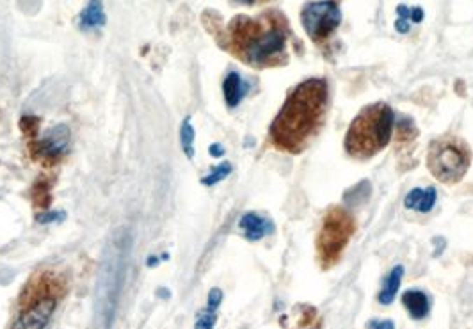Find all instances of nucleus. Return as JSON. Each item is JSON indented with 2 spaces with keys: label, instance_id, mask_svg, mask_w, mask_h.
Segmentation results:
<instances>
[{
  "label": "nucleus",
  "instance_id": "obj_24",
  "mask_svg": "<svg viewBox=\"0 0 473 329\" xmlns=\"http://www.w3.org/2000/svg\"><path fill=\"white\" fill-rule=\"evenodd\" d=\"M411 29V24L409 20H404V18H397L395 22V31L399 32V34H407Z\"/></svg>",
  "mask_w": 473,
  "mask_h": 329
},
{
  "label": "nucleus",
  "instance_id": "obj_22",
  "mask_svg": "<svg viewBox=\"0 0 473 329\" xmlns=\"http://www.w3.org/2000/svg\"><path fill=\"white\" fill-rule=\"evenodd\" d=\"M368 329H395V322L390 319H383V321H370L368 322Z\"/></svg>",
  "mask_w": 473,
  "mask_h": 329
},
{
  "label": "nucleus",
  "instance_id": "obj_6",
  "mask_svg": "<svg viewBox=\"0 0 473 329\" xmlns=\"http://www.w3.org/2000/svg\"><path fill=\"white\" fill-rule=\"evenodd\" d=\"M301 24L313 43H326L342 24L340 6L337 0L308 2L301 11Z\"/></svg>",
  "mask_w": 473,
  "mask_h": 329
},
{
  "label": "nucleus",
  "instance_id": "obj_18",
  "mask_svg": "<svg viewBox=\"0 0 473 329\" xmlns=\"http://www.w3.org/2000/svg\"><path fill=\"white\" fill-rule=\"evenodd\" d=\"M215 322H217V314L215 312H208L205 309L203 314L198 315L194 322V329H214Z\"/></svg>",
  "mask_w": 473,
  "mask_h": 329
},
{
  "label": "nucleus",
  "instance_id": "obj_17",
  "mask_svg": "<svg viewBox=\"0 0 473 329\" xmlns=\"http://www.w3.org/2000/svg\"><path fill=\"white\" fill-rule=\"evenodd\" d=\"M436 200H438V191H436V187L429 185V187L423 189L422 200H420V203H419V207H416V210H419L420 214H427V212H430V210H432V208H435Z\"/></svg>",
  "mask_w": 473,
  "mask_h": 329
},
{
  "label": "nucleus",
  "instance_id": "obj_9",
  "mask_svg": "<svg viewBox=\"0 0 473 329\" xmlns=\"http://www.w3.org/2000/svg\"><path fill=\"white\" fill-rule=\"evenodd\" d=\"M240 230L244 231V237L251 242H256V240H262L267 233H272L274 226L269 219H263L262 216L254 214V212H247L240 217L239 221Z\"/></svg>",
  "mask_w": 473,
  "mask_h": 329
},
{
  "label": "nucleus",
  "instance_id": "obj_10",
  "mask_svg": "<svg viewBox=\"0 0 473 329\" xmlns=\"http://www.w3.org/2000/svg\"><path fill=\"white\" fill-rule=\"evenodd\" d=\"M402 305L413 321H423L430 314V299L423 290H406L402 294Z\"/></svg>",
  "mask_w": 473,
  "mask_h": 329
},
{
  "label": "nucleus",
  "instance_id": "obj_19",
  "mask_svg": "<svg viewBox=\"0 0 473 329\" xmlns=\"http://www.w3.org/2000/svg\"><path fill=\"white\" fill-rule=\"evenodd\" d=\"M422 194H423V189H420V187L411 189V191L406 194V198H404V207L409 208V210H416L420 200H422Z\"/></svg>",
  "mask_w": 473,
  "mask_h": 329
},
{
  "label": "nucleus",
  "instance_id": "obj_7",
  "mask_svg": "<svg viewBox=\"0 0 473 329\" xmlns=\"http://www.w3.org/2000/svg\"><path fill=\"white\" fill-rule=\"evenodd\" d=\"M55 308H57V299L54 295H41L29 308L20 312L13 329H45Z\"/></svg>",
  "mask_w": 473,
  "mask_h": 329
},
{
  "label": "nucleus",
  "instance_id": "obj_14",
  "mask_svg": "<svg viewBox=\"0 0 473 329\" xmlns=\"http://www.w3.org/2000/svg\"><path fill=\"white\" fill-rule=\"evenodd\" d=\"M372 196V184L370 180H360L352 187H349L344 192V203L347 208L363 207Z\"/></svg>",
  "mask_w": 473,
  "mask_h": 329
},
{
  "label": "nucleus",
  "instance_id": "obj_27",
  "mask_svg": "<svg viewBox=\"0 0 473 329\" xmlns=\"http://www.w3.org/2000/svg\"><path fill=\"white\" fill-rule=\"evenodd\" d=\"M435 242L438 244V247H436V256H438L439 253H442V249H443V247H445V240H442V239H435Z\"/></svg>",
  "mask_w": 473,
  "mask_h": 329
},
{
  "label": "nucleus",
  "instance_id": "obj_15",
  "mask_svg": "<svg viewBox=\"0 0 473 329\" xmlns=\"http://www.w3.org/2000/svg\"><path fill=\"white\" fill-rule=\"evenodd\" d=\"M194 139H196L194 126H192L191 119L185 118L180 126V142L182 148H184V153L187 155V159L194 157Z\"/></svg>",
  "mask_w": 473,
  "mask_h": 329
},
{
  "label": "nucleus",
  "instance_id": "obj_25",
  "mask_svg": "<svg viewBox=\"0 0 473 329\" xmlns=\"http://www.w3.org/2000/svg\"><path fill=\"white\" fill-rule=\"evenodd\" d=\"M208 153H210L212 157L219 159L224 155V146L219 145V142H214V145H210V148H208Z\"/></svg>",
  "mask_w": 473,
  "mask_h": 329
},
{
  "label": "nucleus",
  "instance_id": "obj_11",
  "mask_svg": "<svg viewBox=\"0 0 473 329\" xmlns=\"http://www.w3.org/2000/svg\"><path fill=\"white\" fill-rule=\"evenodd\" d=\"M223 93H224V102L230 109H235L244 100V96L247 94V82L240 77V73L237 71H230V73L224 77L223 82Z\"/></svg>",
  "mask_w": 473,
  "mask_h": 329
},
{
  "label": "nucleus",
  "instance_id": "obj_8",
  "mask_svg": "<svg viewBox=\"0 0 473 329\" xmlns=\"http://www.w3.org/2000/svg\"><path fill=\"white\" fill-rule=\"evenodd\" d=\"M70 146V129L64 123L50 126L41 133V139L38 142V149L43 157L57 159L68 152Z\"/></svg>",
  "mask_w": 473,
  "mask_h": 329
},
{
  "label": "nucleus",
  "instance_id": "obj_26",
  "mask_svg": "<svg viewBox=\"0 0 473 329\" xmlns=\"http://www.w3.org/2000/svg\"><path fill=\"white\" fill-rule=\"evenodd\" d=\"M235 2H239V4H244V6H253V4H259V2H263V0H235Z\"/></svg>",
  "mask_w": 473,
  "mask_h": 329
},
{
  "label": "nucleus",
  "instance_id": "obj_2",
  "mask_svg": "<svg viewBox=\"0 0 473 329\" xmlns=\"http://www.w3.org/2000/svg\"><path fill=\"white\" fill-rule=\"evenodd\" d=\"M230 50L253 68L282 66L289 61V24L282 13L259 18L237 16L230 25Z\"/></svg>",
  "mask_w": 473,
  "mask_h": 329
},
{
  "label": "nucleus",
  "instance_id": "obj_29",
  "mask_svg": "<svg viewBox=\"0 0 473 329\" xmlns=\"http://www.w3.org/2000/svg\"><path fill=\"white\" fill-rule=\"evenodd\" d=\"M159 292H161V298H168V292H166V290H159Z\"/></svg>",
  "mask_w": 473,
  "mask_h": 329
},
{
  "label": "nucleus",
  "instance_id": "obj_4",
  "mask_svg": "<svg viewBox=\"0 0 473 329\" xmlns=\"http://www.w3.org/2000/svg\"><path fill=\"white\" fill-rule=\"evenodd\" d=\"M472 164V152L461 138L443 136L429 145L427 168L442 184H458L465 178Z\"/></svg>",
  "mask_w": 473,
  "mask_h": 329
},
{
  "label": "nucleus",
  "instance_id": "obj_1",
  "mask_svg": "<svg viewBox=\"0 0 473 329\" xmlns=\"http://www.w3.org/2000/svg\"><path fill=\"white\" fill-rule=\"evenodd\" d=\"M329 105L326 79H308L293 87L270 125L272 145L286 153H301L324 125Z\"/></svg>",
  "mask_w": 473,
  "mask_h": 329
},
{
  "label": "nucleus",
  "instance_id": "obj_13",
  "mask_svg": "<svg viewBox=\"0 0 473 329\" xmlns=\"http://www.w3.org/2000/svg\"><path fill=\"white\" fill-rule=\"evenodd\" d=\"M402 276H404L402 265H395L390 272H388V276L383 282V286H381L379 290V295H377V301H379L381 305L388 306L395 301L397 294H399L400 283H402Z\"/></svg>",
  "mask_w": 473,
  "mask_h": 329
},
{
  "label": "nucleus",
  "instance_id": "obj_3",
  "mask_svg": "<svg viewBox=\"0 0 473 329\" xmlns=\"http://www.w3.org/2000/svg\"><path fill=\"white\" fill-rule=\"evenodd\" d=\"M393 126L395 114L388 103L377 102L367 105L349 125L344 139L345 152L358 161L374 157L391 141Z\"/></svg>",
  "mask_w": 473,
  "mask_h": 329
},
{
  "label": "nucleus",
  "instance_id": "obj_16",
  "mask_svg": "<svg viewBox=\"0 0 473 329\" xmlns=\"http://www.w3.org/2000/svg\"><path fill=\"white\" fill-rule=\"evenodd\" d=\"M231 171H233V166H231L230 162H223V164L215 166V168L212 169L210 173H208L207 177L201 178V184L207 185V187H210V185H215V184H219V182H223L224 178L230 177Z\"/></svg>",
  "mask_w": 473,
  "mask_h": 329
},
{
  "label": "nucleus",
  "instance_id": "obj_23",
  "mask_svg": "<svg viewBox=\"0 0 473 329\" xmlns=\"http://www.w3.org/2000/svg\"><path fill=\"white\" fill-rule=\"evenodd\" d=\"M423 9L422 8H411V13H409V22H413V24H420V22L423 20Z\"/></svg>",
  "mask_w": 473,
  "mask_h": 329
},
{
  "label": "nucleus",
  "instance_id": "obj_5",
  "mask_svg": "<svg viewBox=\"0 0 473 329\" xmlns=\"http://www.w3.org/2000/svg\"><path fill=\"white\" fill-rule=\"evenodd\" d=\"M354 230V217L345 208H329L317 237V253L322 267H333L340 260Z\"/></svg>",
  "mask_w": 473,
  "mask_h": 329
},
{
  "label": "nucleus",
  "instance_id": "obj_12",
  "mask_svg": "<svg viewBox=\"0 0 473 329\" xmlns=\"http://www.w3.org/2000/svg\"><path fill=\"white\" fill-rule=\"evenodd\" d=\"M107 24V15L105 9H103L102 0H89L84 8V11L80 13V18H78V25L82 31H91V29L103 27Z\"/></svg>",
  "mask_w": 473,
  "mask_h": 329
},
{
  "label": "nucleus",
  "instance_id": "obj_28",
  "mask_svg": "<svg viewBox=\"0 0 473 329\" xmlns=\"http://www.w3.org/2000/svg\"><path fill=\"white\" fill-rule=\"evenodd\" d=\"M159 263V258L157 256H150L148 258V267H155Z\"/></svg>",
  "mask_w": 473,
  "mask_h": 329
},
{
  "label": "nucleus",
  "instance_id": "obj_21",
  "mask_svg": "<svg viewBox=\"0 0 473 329\" xmlns=\"http://www.w3.org/2000/svg\"><path fill=\"white\" fill-rule=\"evenodd\" d=\"M64 219V212L61 210H50L45 212L41 216H38V223L41 224H50V223H59V221Z\"/></svg>",
  "mask_w": 473,
  "mask_h": 329
},
{
  "label": "nucleus",
  "instance_id": "obj_20",
  "mask_svg": "<svg viewBox=\"0 0 473 329\" xmlns=\"http://www.w3.org/2000/svg\"><path fill=\"white\" fill-rule=\"evenodd\" d=\"M221 302H223V290L212 288L210 292H208L207 308H205V309H208V312H217V308L221 306Z\"/></svg>",
  "mask_w": 473,
  "mask_h": 329
}]
</instances>
